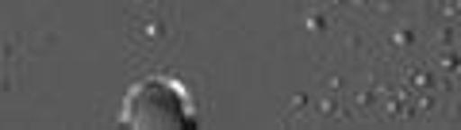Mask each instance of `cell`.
<instances>
[{"mask_svg": "<svg viewBox=\"0 0 461 130\" xmlns=\"http://www.w3.org/2000/svg\"><path fill=\"white\" fill-rule=\"evenodd\" d=\"M123 123L131 126H185L196 123L193 115V92L177 77H142L131 84L120 111Z\"/></svg>", "mask_w": 461, "mask_h": 130, "instance_id": "1", "label": "cell"}]
</instances>
